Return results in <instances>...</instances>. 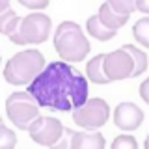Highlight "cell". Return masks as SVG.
Masks as SVG:
<instances>
[{
  "instance_id": "obj_18",
  "label": "cell",
  "mask_w": 149,
  "mask_h": 149,
  "mask_svg": "<svg viewBox=\"0 0 149 149\" xmlns=\"http://www.w3.org/2000/svg\"><path fill=\"white\" fill-rule=\"evenodd\" d=\"M108 4L114 11L121 13V15H130V13L136 9V2H134V0H112Z\"/></svg>"
},
{
  "instance_id": "obj_14",
  "label": "cell",
  "mask_w": 149,
  "mask_h": 149,
  "mask_svg": "<svg viewBox=\"0 0 149 149\" xmlns=\"http://www.w3.org/2000/svg\"><path fill=\"white\" fill-rule=\"evenodd\" d=\"M86 28H88V32H90V36H93L99 41H108V39H112V37L116 36V30H110L108 26L102 24L99 15H91L88 19Z\"/></svg>"
},
{
  "instance_id": "obj_24",
  "label": "cell",
  "mask_w": 149,
  "mask_h": 149,
  "mask_svg": "<svg viewBox=\"0 0 149 149\" xmlns=\"http://www.w3.org/2000/svg\"><path fill=\"white\" fill-rule=\"evenodd\" d=\"M143 149H149V136L146 138V142H143Z\"/></svg>"
},
{
  "instance_id": "obj_7",
  "label": "cell",
  "mask_w": 149,
  "mask_h": 149,
  "mask_svg": "<svg viewBox=\"0 0 149 149\" xmlns=\"http://www.w3.org/2000/svg\"><path fill=\"white\" fill-rule=\"evenodd\" d=\"M63 125L60 123V119L50 118V116H39L32 127L28 129V134L30 138L34 140L36 143L39 146H47V147H52L54 143H58V140L62 138L63 134Z\"/></svg>"
},
{
  "instance_id": "obj_4",
  "label": "cell",
  "mask_w": 149,
  "mask_h": 149,
  "mask_svg": "<svg viewBox=\"0 0 149 149\" xmlns=\"http://www.w3.org/2000/svg\"><path fill=\"white\" fill-rule=\"evenodd\" d=\"M6 112L11 123L21 130H28L39 118V104L28 91H15L6 101Z\"/></svg>"
},
{
  "instance_id": "obj_11",
  "label": "cell",
  "mask_w": 149,
  "mask_h": 149,
  "mask_svg": "<svg viewBox=\"0 0 149 149\" xmlns=\"http://www.w3.org/2000/svg\"><path fill=\"white\" fill-rule=\"evenodd\" d=\"M22 17H19L15 11L9 9V2H2V13H0V32L4 36L11 37L19 30Z\"/></svg>"
},
{
  "instance_id": "obj_20",
  "label": "cell",
  "mask_w": 149,
  "mask_h": 149,
  "mask_svg": "<svg viewBox=\"0 0 149 149\" xmlns=\"http://www.w3.org/2000/svg\"><path fill=\"white\" fill-rule=\"evenodd\" d=\"M74 130L73 129H63L62 138L58 140V143H54L50 149H71V140H73Z\"/></svg>"
},
{
  "instance_id": "obj_1",
  "label": "cell",
  "mask_w": 149,
  "mask_h": 149,
  "mask_svg": "<svg viewBox=\"0 0 149 149\" xmlns=\"http://www.w3.org/2000/svg\"><path fill=\"white\" fill-rule=\"evenodd\" d=\"M28 93L34 95L39 106L69 112L86 104L88 80L67 62H50L28 86Z\"/></svg>"
},
{
  "instance_id": "obj_9",
  "label": "cell",
  "mask_w": 149,
  "mask_h": 149,
  "mask_svg": "<svg viewBox=\"0 0 149 149\" xmlns=\"http://www.w3.org/2000/svg\"><path fill=\"white\" fill-rule=\"evenodd\" d=\"M143 112L134 102H121L114 112V123L121 130H134L142 125Z\"/></svg>"
},
{
  "instance_id": "obj_23",
  "label": "cell",
  "mask_w": 149,
  "mask_h": 149,
  "mask_svg": "<svg viewBox=\"0 0 149 149\" xmlns=\"http://www.w3.org/2000/svg\"><path fill=\"white\" fill-rule=\"evenodd\" d=\"M136 9L142 13H149V0H136Z\"/></svg>"
},
{
  "instance_id": "obj_17",
  "label": "cell",
  "mask_w": 149,
  "mask_h": 149,
  "mask_svg": "<svg viewBox=\"0 0 149 149\" xmlns=\"http://www.w3.org/2000/svg\"><path fill=\"white\" fill-rule=\"evenodd\" d=\"M17 143V136L6 125H0V149H13Z\"/></svg>"
},
{
  "instance_id": "obj_6",
  "label": "cell",
  "mask_w": 149,
  "mask_h": 149,
  "mask_svg": "<svg viewBox=\"0 0 149 149\" xmlns=\"http://www.w3.org/2000/svg\"><path fill=\"white\" fill-rule=\"evenodd\" d=\"M110 116V106L104 99H90L86 101V104H82L80 108L73 110V119L77 125H80L84 129H101L102 125L108 121Z\"/></svg>"
},
{
  "instance_id": "obj_8",
  "label": "cell",
  "mask_w": 149,
  "mask_h": 149,
  "mask_svg": "<svg viewBox=\"0 0 149 149\" xmlns=\"http://www.w3.org/2000/svg\"><path fill=\"white\" fill-rule=\"evenodd\" d=\"M104 71H106V77H108L110 82L125 80V78H136V74H134V71H136L134 62L123 47L119 50H114V52L106 54Z\"/></svg>"
},
{
  "instance_id": "obj_2",
  "label": "cell",
  "mask_w": 149,
  "mask_h": 149,
  "mask_svg": "<svg viewBox=\"0 0 149 149\" xmlns=\"http://www.w3.org/2000/svg\"><path fill=\"white\" fill-rule=\"evenodd\" d=\"M54 49L65 62H82L90 54L91 45L77 22L63 21L54 32Z\"/></svg>"
},
{
  "instance_id": "obj_10",
  "label": "cell",
  "mask_w": 149,
  "mask_h": 149,
  "mask_svg": "<svg viewBox=\"0 0 149 149\" xmlns=\"http://www.w3.org/2000/svg\"><path fill=\"white\" fill-rule=\"evenodd\" d=\"M71 149H104V136L101 132H74Z\"/></svg>"
},
{
  "instance_id": "obj_19",
  "label": "cell",
  "mask_w": 149,
  "mask_h": 149,
  "mask_svg": "<svg viewBox=\"0 0 149 149\" xmlns=\"http://www.w3.org/2000/svg\"><path fill=\"white\" fill-rule=\"evenodd\" d=\"M110 149H138V143L134 136H129V134H123V136H118L112 142Z\"/></svg>"
},
{
  "instance_id": "obj_13",
  "label": "cell",
  "mask_w": 149,
  "mask_h": 149,
  "mask_svg": "<svg viewBox=\"0 0 149 149\" xmlns=\"http://www.w3.org/2000/svg\"><path fill=\"white\" fill-rule=\"evenodd\" d=\"M104 60H106V54H97L95 58L90 60V63L86 65L88 78H90L93 84H110L108 77H106V71H104Z\"/></svg>"
},
{
  "instance_id": "obj_5",
  "label": "cell",
  "mask_w": 149,
  "mask_h": 149,
  "mask_svg": "<svg viewBox=\"0 0 149 149\" xmlns=\"http://www.w3.org/2000/svg\"><path fill=\"white\" fill-rule=\"evenodd\" d=\"M52 21L45 13H30V15L22 17L19 30L13 34L9 39L15 45H39L45 43L47 37L50 34Z\"/></svg>"
},
{
  "instance_id": "obj_12",
  "label": "cell",
  "mask_w": 149,
  "mask_h": 149,
  "mask_svg": "<svg viewBox=\"0 0 149 149\" xmlns=\"http://www.w3.org/2000/svg\"><path fill=\"white\" fill-rule=\"evenodd\" d=\"M97 15H99V19H101L102 24L108 26L110 30H116V32H118V28H121L125 22L129 21V15H121V13L114 11V9L110 8L108 2H104V4L99 8V13H97Z\"/></svg>"
},
{
  "instance_id": "obj_22",
  "label": "cell",
  "mask_w": 149,
  "mask_h": 149,
  "mask_svg": "<svg viewBox=\"0 0 149 149\" xmlns=\"http://www.w3.org/2000/svg\"><path fill=\"white\" fill-rule=\"evenodd\" d=\"M140 97L149 104V78H146V80L140 84Z\"/></svg>"
},
{
  "instance_id": "obj_3",
  "label": "cell",
  "mask_w": 149,
  "mask_h": 149,
  "mask_svg": "<svg viewBox=\"0 0 149 149\" xmlns=\"http://www.w3.org/2000/svg\"><path fill=\"white\" fill-rule=\"evenodd\" d=\"M45 67V58L39 50H22L8 60L4 67V78L13 86H24V84L34 82Z\"/></svg>"
},
{
  "instance_id": "obj_15",
  "label": "cell",
  "mask_w": 149,
  "mask_h": 149,
  "mask_svg": "<svg viewBox=\"0 0 149 149\" xmlns=\"http://www.w3.org/2000/svg\"><path fill=\"white\" fill-rule=\"evenodd\" d=\"M123 49L130 54V58H132V62H134V67H136L134 74H136V77L143 74L146 69H147V56H146V52L140 50V49H136L134 45H123Z\"/></svg>"
},
{
  "instance_id": "obj_21",
  "label": "cell",
  "mask_w": 149,
  "mask_h": 149,
  "mask_svg": "<svg viewBox=\"0 0 149 149\" xmlns=\"http://www.w3.org/2000/svg\"><path fill=\"white\" fill-rule=\"evenodd\" d=\"M19 4L24 6V8H30V9H41V8L49 6V0H39V2H32V0H19Z\"/></svg>"
},
{
  "instance_id": "obj_16",
  "label": "cell",
  "mask_w": 149,
  "mask_h": 149,
  "mask_svg": "<svg viewBox=\"0 0 149 149\" xmlns=\"http://www.w3.org/2000/svg\"><path fill=\"white\" fill-rule=\"evenodd\" d=\"M132 36L140 45L149 49V17H142L132 26Z\"/></svg>"
}]
</instances>
